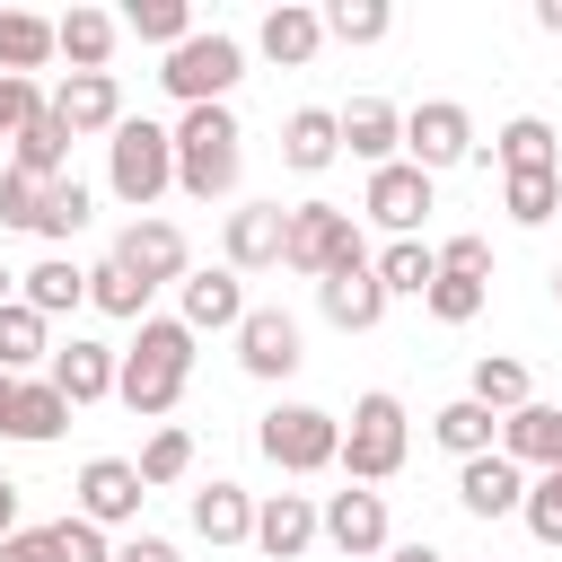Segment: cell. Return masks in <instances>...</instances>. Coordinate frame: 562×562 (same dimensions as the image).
I'll return each instance as SVG.
<instances>
[{
  "label": "cell",
  "instance_id": "obj_1",
  "mask_svg": "<svg viewBox=\"0 0 562 562\" xmlns=\"http://www.w3.org/2000/svg\"><path fill=\"white\" fill-rule=\"evenodd\" d=\"M184 378H193V334L176 316H140V334L114 351V404H132L140 422H158V413H176Z\"/></svg>",
  "mask_w": 562,
  "mask_h": 562
},
{
  "label": "cell",
  "instance_id": "obj_2",
  "mask_svg": "<svg viewBox=\"0 0 562 562\" xmlns=\"http://www.w3.org/2000/svg\"><path fill=\"white\" fill-rule=\"evenodd\" d=\"M167 140H176V193H193V202L237 193L246 132H237V114H228V105H184V114L167 123Z\"/></svg>",
  "mask_w": 562,
  "mask_h": 562
},
{
  "label": "cell",
  "instance_id": "obj_3",
  "mask_svg": "<svg viewBox=\"0 0 562 562\" xmlns=\"http://www.w3.org/2000/svg\"><path fill=\"white\" fill-rule=\"evenodd\" d=\"M105 184H114V202H123V211H140V220H149V202L176 184V140H167V123L123 114V123L105 132Z\"/></svg>",
  "mask_w": 562,
  "mask_h": 562
},
{
  "label": "cell",
  "instance_id": "obj_4",
  "mask_svg": "<svg viewBox=\"0 0 562 562\" xmlns=\"http://www.w3.org/2000/svg\"><path fill=\"white\" fill-rule=\"evenodd\" d=\"M342 263H369V237L342 202H290V228H281V272L299 281H325Z\"/></svg>",
  "mask_w": 562,
  "mask_h": 562
},
{
  "label": "cell",
  "instance_id": "obj_5",
  "mask_svg": "<svg viewBox=\"0 0 562 562\" xmlns=\"http://www.w3.org/2000/svg\"><path fill=\"white\" fill-rule=\"evenodd\" d=\"M404 448H413V422H404V395H386V386H369L360 404H351V422H342V474L351 483H386V474H404Z\"/></svg>",
  "mask_w": 562,
  "mask_h": 562
},
{
  "label": "cell",
  "instance_id": "obj_6",
  "mask_svg": "<svg viewBox=\"0 0 562 562\" xmlns=\"http://www.w3.org/2000/svg\"><path fill=\"white\" fill-rule=\"evenodd\" d=\"M158 79H167V97H176V105H228V88L246 79V44H237V35H220V26H211V35L193 26V35L167 53V70H158Z\"/></svg>",
  "mask_w": 562,
  "mask_h": 562
},
{
  "label": "cell",
  "instance_id": "obj_7",
  "mask_svg": "<svg viewBox=\"0 0 562 562\" xmlns=\"http://www.w3.org/2000/svg\"><path fill=\"white\" fill-rule=\"evenodd\" d=\"M255 448H263L281 474H325V465L342 457V422H334L325 404H272V413L255 422Z\"/></svg>",
  "mask_w": 562,
  "mask_h": 562
},
{
  "label": "cell",
  "instance_id": "obj_8",
  "mask_svg": "<svg viewBox=\"0 0 562 562\" xmlns=\"http://www.w3.org/2000/svg\"><path fill=\"white\" fill-rule=\"evenodd\" d=\"M474 158V114L457 105V97H422L413 114H404V167H422L430 184L448 176V167H465Z\"/></svg>",
  "mask_w": 562,
  "mask_h": 562
},
{
  "label": "cell",
  "instance_id": "obj_9",
  "mask_svg": "<svg viewBox=\"0 0 562 562\" xmlns=\"http://www.w3.org/2000/svg\"><path fill=\"white\" fill-rule=\"evenodd\" d=\"M316 536H325L334 553H351V562H378V553L395 544V527H386V492H369V483H342V492H325V509H316Z\"/></svg>",
  "mask_w": 562,
  "mask_h": 562
},
{
  "label": "cell",
  "instance_id": "obj_10",
  "mask_svg": "<svg viewBox=\"0 0 562 562\" xmlns=\"http://www.w3.org/2000/svg\"><path fill=\"white\" fill-rule=\"evenodd\" d=\"M360 211H369L386 237H422V220L439 211V184H430L422 167H404V158H395V167H378V176H369Z\"/></svg>",
  "mask_w": 562,
  "mask_h": 562
},
{
  "label": "cell",
  "instance_id": "obj_11",
  "mask_svg": "<svg viewBox=\"0 0 562 562\" xmlns=\"http://www.w3.org/2000/svg\"><path fill=\"white\" fill-rule=\"evenodd\" d=\"M114 263H123L140 290H167V281H184V272H193V246H184V228H176V220H132V228L114 237Z\"/></svg>",
  "mask_w": 562,
  "mask_h": 562
},
{
  "label": "cell",
  "instance_id": "obj_12",
  "mask_svg": "<svg viewBox=\"0 0 562 562\" xmlns=\"http://www.w3.org/2000/svg\"><path fill=\"white\" fill-rule=\"evenodd\" d=\"M237 316H246V281L228 272V263H202V272H184L176 281V325L202 342V334H237Z\"/></svg>",
  "mask_w": 562,
  "mask_h": 562
},
{
  "label": "cell",
  "instance_id": "obj_13",
  "mask_svg": "<svg viewBox=\"0 0 562 562\" xmlns=\"http://www.w3.org/2000/svg\"><path fill=\"white\" fill-rule=\"evenodd\" d=\"M299 360H307V351H299V316H290V307H246V316H237V369H246V378L281 386Z\"/></svg>",
  "mask_w": 562,
  "mask_h": 562
},
{
  "label": "cell",
  "instance_id": "obj_14",
  "mask_svg": "<svg viewBox=\"0 0 562 562\" xmlns=\"http://www.w3.org/2000/svg\"><path fill=\"white\" fill-rule=\"evenodd\" d=\"M140 501H149V483L132 474V457H88L79 465V518L88 527H140Z\"/></svg>",
  "mask_w": 562,
  "mask_h": 562
},
{
  "label": "cell",
  "instance_id": "obj_15",
  "mask_svg": "<svg viewBox=\"0 0 562 562\" xmlns=\"http://www.w3.org/2000/svg\"><path fill=\"white\" fill-rule=\"evenodd\" d=\"M281 228H290L281 202H237L228 228H220V263H228L237 281H246V272H272V263H281Z\"/></svg>",
  "mask_w": 562,
  "mask_h": 562
},
{
  "label": "cell",
  "instance_id": "obj_16",
  "mask_svg": "<svg viewBox=\"0 0 562 562\" xmlns=\"http://www.w3.org/2000/svg\"><path fill=\"white\" fill-rule=\"evenodd\" d=\"M44 378H53V395H61L70 413H79V404H105V395H114V342H97V334H70V342H53Z\"/></svg>",
  "mask_w": 562,
  "mask_h": 562
},
{
  "label": "cell",
  "instance_id": "obj_17",
  "mask_svg": "<svg viewBox=\"0 0 562 562\" xmlns=\"http://www.w3.org/2000/svg\"><path fill=\"white\" fill-rule=\"evenodd\" d=\"M44 105L61 114L70 140H88V132H114V123H123V79H114V70H70Z\"/></svg>",
  "mask_w": 562,
  "mask_h": 562
},
{
  "label": "cell",
  "instance_id": "obj_18",
  "mask_svg": "<svg viewBox=\"0 0 562 562\" xmlns=\"http://www.w3.org/2000/svg\"><path fill=\"white\" fill-rule=\"evenodd\" d=\"M70 430V404L53 395V378H9V395H0V439H18V448H53Z\"/></svg>",
  "mask_w": 562,
  "mask_h": 562
},
{
  "label": "cell",
  "instance_id": "obj_19",
  "mask_svg": "<svg viewBox=\"0 0 562 562\" xmlns=\"http://www.w3.org/2000/svg\"><path fill=\"white\" fill-rule=\"evenodd\" d=\"M334 123H342V149H351V158H360L369 176L404 158V105H386V97H351V105H342Z\"/></svg>",
  "mask_w": 562,
  "mask_h": 562
},
{
  "label": "cell",
  "instance_id": "obj_20",
  "mask_svg": "<svg viewBox=\"0 0 562 562\" xmlns=\"http://www.w3.org/2000/svg\"><path fill=\"white\" fill-rule=\"evenodd\" d=\"M474 158H492L501 176H562V140H553L544 114H509V123L492 132V149L474 140Z\"/></svg>",
  "mask_w": 562,
  "mask_h": 562
},
{
  "label": "cell",
  "instance_id": "obj_21",
  "mask_svg": "<svg viewBox=\"0 0 562 562\" xmlns=\"http://www.w3.org/2000/svg\"><path fill=\"white\" fill-rule=\"evenodd\" d=\"M518 474H553L562 465V404H518L501 413V439H492Z\"/></svg>",
  "mask_w": 562,
  "mask_h": 562
},
{
  "label": "cell",
  "instance_id": "obj_22",
  "mask_svg": "<svg viewBox=\"0 0 562 562\" xmlns=\"http://www.w3.org/2000/svg\"><path fill=\"white\" fill-rule=\"evenodd\" d=\"M184 518H193L202 544H255V492L228 483V474H211V483L184 501Z\"/></svg>",
  "mask_w": 562,
  "mask_h": 562
},
{
  "label": "cell",
  "instance_id": "obj_23",
  "mask_svg": "<svg viewBox=\"0 0 562 562\" xmlns=\"http://www.w3.org/2000/svg\"><path fill=\"white\" fill-rule=\"evenodd\" d=\"M316 44H325V18H316L307 0H281V9H263V26H255V53H263L272 70H307Z\"/></svg>",
  "mask_w": 562,
  "mask_h": 562
},
{
  "label": "cell",
  "instance_id": "obj_24",
  "mask_svg": "<svg viewBox=\"0 0 562 562\" xmlns=\"http://www.w3.org/2000/svg\"><path fill=\"white\" fill-rule=\"evenodd\" d=\"M457 501H465V518H518V501H527V474L492 448V457H465L457 465Z\"/></svg>",
  "mask_w": 562,
  "mask_h": 562
},
{
  "label": "cell",
  "instance_id": "obj_25",
  "mask_svg": "<svg viewBox=\"0 0 562 562\" xmlns=\"http://www.w3.org/2000/svg\"><path fill=\"white\" fill-rule=\"evenodd\" d=\"M316 307H325V325L369 334V325L386 316V290H378V272H369V263H342V272H325V281H316Z\"/></svg>",
  "mask_w": 562,
  "mask_h": 562
},
{
  "label": "cell",
  "instance_id": "obj_26",
  "mask_svg": "<svg viewBox=\"0 0 562 562\" xmlns=\"http://www.w3.org/2000/svg\"><path fill=\"white\" fill-rule=\"evenodd\" d=\"M255 544H263L272 562H299V553L316 544V501H307V492H263V501H255Z\"/></svg>",
  "mask_w": 562,
  "mask_h": 562
},
{
  "label": "cell",
  "instance_id": "obj_27",
  "mask_svg": "<svg viewBox=\"0 0 562 562\" xmlns=\"http://www.w3.org/2000/svg\"><path fill=\"white\" fill-rule=\"evenodd\" d=\"M114 44H123V18H114V9H61V18H53V53H61L70 70H105Z\"/></svg>",
  "mask_w": 562,
  "mask_h": 562
},
{
  "label": "cell",
  "instance_id": "obj_28",
  "mask_svg": "<svg viewBox=\"0 0 562 562\" xmlns=\"http://www.w3.org/2000/svg\"><path fill=\"white\" fill-rule=\"evenodd\" d=\"M18 307H35V316L53 325V316L88 307V272H79L70 255H44V263H26V272H18Z\"/></svg>",
  "mask_w": 562,
  "mask_h": 562
},
{
  "label": "cell",
  "instance_id": "obj_29",
  "mask_svg": "<svg viewBox=\"0 0 562 562\" xmlns=\"http://www.w3.org/2000/svg\"><path fill=\"white\" fill-rule=\"evenodd\" d=\"M281 158H290L299 176H325V167L342 158V123H334V105H299V114L281 123Z\"/></svg>",
  "mask_w": 562,
  "mask_h": 562
},
{
  "label": "cell",
  "instance_id": "obj_30",
  "mask_svg": "<svg viewBox=\"0 0 562 562\" xmlns=\"http://www.w3.org/2000/svg\"><path fill=\"white\" fill-rule=\"evenodd\" d=\"M9 167L18 176H35V184H61L70 176V132H61V114L44 105V114H26V132L9 140Z\"/></svg>",
  "mask_w": 562,
  "mask_h": 562
},
{
  "label": "cell",
  "instance_id": "obj_31",
  "mask_svg": "<svg viewBox=\"0 0 562 562\" xmlns=\"http://www.w3.org/2000/svg\"><path fill=\"white\" fill-rule=\"evenodd\" d=\"M369 272H378L386 299H422V290L439 281V246H422V237H386V246L369 255Z\"/></svg>",
  "mask_w": 562,
  "mask_h": 562
},
{
  "label": "cell",
  "instance_id": "obj_32",
  "mask_svg": "<svg viewBox=\"0 0 562 562\" xmlns=\"http://www.w3.org/2000/svg\"><path fill=\"white\" fill-rule=\"evenodd\" d=\"M430 439H439L457 465H465V457H492V439H501V413H483L474 395H457V404H439V413H430Z\"/></svg>",
  "mask_w": 562,
  "mask_h": 562
},
{
  "label": "cell",
  "instance_id": "obj_33",
  "mask_svg": "<svg viewBox=\"0 0 562 562\" xmlns=\"http://www.w3.org/2000/svg\"><path fill=\"white\" fill-rule=\"evenodd\" d=\"M44 61H53V18L0 9V79H35Z\"/></svg>",
  "mask_w": 562,
  "mask_h": 562
},
{
  "label": "cell",
  "instance_id": "obj_34",
  "mask_svg": "<svg viewBox=\"0 0 562 562\" xmlns=\"http://www.w3.org/2000/svg\"><path fill=\"white\" fill-rule=\"evenodd\" d=\"M465 395H474L483 413H518V404H536L527 360H509V351H483V360H474V378H465Z\"/></svg>",
  "mask_w": 562,
  "mask_h": 562
},
{
  "label": "cell",
  "instance_id": "obj_35",
  "mask_svg": "<svg viewBox=\"0 0 562 562\" xmlns=\"http://www.w3.org/2000/svg\"><path fill=\"white\" fill-rule=\"evenodd\" d=\"M35 360H53V325H44L35 307H18V299H9V307H0V369H9V378H26Z\"/></svg>",
  "mask_w": 562,
  "mask_h": 562
},
{
  "label": "cell",
  "instance_id": "obj_36",
  "mask_svg": "<svg viewBox=\"0 0 562 562\" xmlns=\"http://www.w3.org/2000/svg\"><path fill=\"white\" fill-rule=\"evenodd\" d=\"M88 307H97V316H123V325H140V316H149V290H140V281H132L114 255H105V263H88Z\"/></svg>",
  "mask_w": 562,
  "mask_h": 562
},
{
  "label": "cell",
  "instance_id": "obj_37",
  "mask_svg": "<svg viewBox=\"0 0 562 562\" xmlns=\"http://www.w3.org/2000/svg\"><path fill=\"white\" fill-rule=\"evenodd\" d=\"M123 35H140V44H167V53H176V44L193 35V9H184V0H132V9H123Z\"/></svg>",
  "mask_w": 562,
  "mask_h": 562
},
{
  "label": "cell",
  "instance_id": "obj_38",
  "mask_svg": "<svg viewBox=\"0 0 562 562\" xmlns=\"http://www.w3.org/2000/svg\"><path fill=\"white\" fill-rule=\"evenodd\" d=\"M501 211H509L518 228H544V220L562 211V176H501Z\"/></svg>",
  "mask_w": 562,
  "mask_h": 562
},
{
  "label": "cell",
  "instance_id": "obj_39",
  "mask_svg": "<svg viewBox=\"0 0 562 562\" xmlns=\"http://www.w3.org/2000/svg\"><path fill=\"white\" fill-rule=\"evenodd\" d=\"M88 211H97V202H88V184H79V176H61V184H44V220H35V237H44V246H61V237H79V228H88Z\"/></svg>",
  "mask_w": 562,
  "mask_h": 562
},
{
  "label": "cell",
  "instance_id": "obj_40",
  "mask_svg": "<svg viewBox=\"0 0 562 562\" xmlns=\"http://www.w3.org/2000/svg\"><path fill=\"white\" fill-rule=\"evenodd\" d=\"M132 474H140L149 492H167V483H184V474H193V439H184V430H149V448L132 457Z\"/></svg>",
  "mask_w": 562,
  "mask_h": 562
},
{
  "label": "cell",
  "instance_id": "obj_41",
  "mask_svg": "<svg viewBox=\"0 0 562 562\" xmlns=\"http://www.w3.org/2000/svg\"><path fill=\"white\" fill-rule=\"evenodd\" d=\"M316 18H325V35H334V44H378V35L395 26V9H386V0H334V9H316Z\"/></svg>",
  "mask_w": 562,
  "mask_h": 562
},
{
  "label": "cell",
  "instance_id": "obj_42",
  "mask_svg": "<svg viewBox=\"0 0 562 562\" xmlns=\"http://www.w3.org/2000/svg\"><path fill=\"white\" fill-rule=\"evenodd\" d=\"M44 562H114V544H105V527H88V518L70 509V518L44 527Z\"/></svg>",
  "mask_w": 562,
  "mask_h": 562
},
{
  "label": "cell",
  "instance_id": "obj_43",
  "mask_svg": "<svg viewBox=\"0 0 562 562\" xmlns=\"http://www.w3.org/2000/svg\"><path fill=\"white\" fill-rule=\"evenodd\" d=\"M483 299H492V281H457V272H439V281L422 290V307H430L439 325H474V316H483Z\"/></svg>",
  "mask_w": 562,
  "mask_h": 562
},
{
  "label": "cell",
  "instance_id": "obj_44",
  "mask_svg": "<svg viewBox=\"0 0 562 562\" xmlns=\"http://www.w3.org/2000/svg\"><path fill=\"white\" fill-rule=\"evenodd\" d=\"M518 518H527V536H536V544H562V465H553V474H527Z\"/></svg>",
  "mask_w": 562,
  "mask_h": 562
},
{
  "label": "cell",
  "instance_id": "obj_45",
  "mask_svg": "<svg viewBox=\"0 0 562 562\" xmlns=\"http://www.w3.org/2000/svg\"><path fill=\"white\" fill-rule=\"evenodd\" d=\"M35 220H44V184L18 176V167H0V228H26L35 237Z\"/></svg>",
  "mask_w": 562,
  "mask_h": 562
},
{
  "label": "cell",
  "instance_id": "obj_46",
  "mask_svg": "<svg viewBox=\"0 0 562 562\" xmlns=\"http://www.w3.org/2000/svg\"><path fill=\"white\" fill-rule=\"evenodd\" d=\"M439 272H457V281H492V237H474V228L448 237V246H439Z\"/></svg>",
  "mask_w": 562,
  "mask_h": 562
},
{
  "label": "cell",
  "instance_id": "obj_47",
  "mask_svg": "<svg viewBox=\"0 0 562 562\" xmlns=\"http://www.w3.org/2000/svg\"><path fill=\"white\" fill-rule=\"evenodd\" d=\"M26 114H44V88L35 79H0V140H18Z\"/></svg>",
  "mask_w": 562,
  "mask_h": 562
},
{
  "label": "cell",
  "instance_id": "obj_48",
  "mask_svg": "<svg viewBox=\"0 0 562 562\" xmlns=\"http://www.w3.org/2000/svg\"><path fill=\"white\" fill-rule=\"evenodd\" d=\"M114 562H184V553H176L167 536H140V527H132V536L114 544Z\"/></svg>",
  "mask_w": 562,
  "mask_h": 562
},
{
  "label": "cell",
  "instance_id": "obj_49",
  "mask_svg": "<svg viewBox=\"0 0 562 562\" xmlns=\"http://www.w3.org/2000/svg\"><path fill=\"white\" fill-rule=\"evenodd\" d=\"M0 562H44V527H18V536H0Z\"/></svg>",
  "mask_w": 562,
  "mask_h": 562
},
{
  "label": "cell",
  "instance_id": "obj_50",
  "mask_svg": "<svg viewBox=\"0 0 562 562\" xmlns=\"http://www.w3.org/2000/svg\"><path fill=\"white\" fill-rule=\"evenodd\" d=\"M378 562H448V553H439V544H386Z\"/></svg>",
  "mask_w": 562,
  "mask_h": 562
},
{
  "label": "cell",
  "instance_id": "obj_51",
  "mask_svg": "<svg viewBox=\"0 0 562 562\" xmlns=\"http://www.w3.org/2000/svg\"><path fill=\"white\" fill-rule=\"evenodd\" d=\"M0 536H18V483L0 474Z\"/></svg>",
  "mask_w": 562,
  "mask_h": 562
},
{
  "label": "cell",
  "instance_id": "obj_52",
  "mask_svg": "<svg viewBox=\"0 0 562 562\" xmlns=\"http://www.w3.org/2000/svg\"><path fill=\"white\" fill-rule=\"evenodd\" d=\"M536 26H544V35H562V0H536Z\"/></svg>",
  "mask_w": 562,
  "mask_h": 562
},
{
  "label": "cell",
  "instance_id": "obj_53",
  "mask_svg": "<svg viewBox=\"0 0 562 562\" xmlns=\"http://www.w3.org/2000/svg\"><path fill=\"white\" fill-rule=\"evenodd\" d=\"M9 299H18V272H9V263H0V307H9Z\"/></svg>",
  "mask_w": 562,
  "mask_h": 562
},
{
  "label": "cell",
  "instance_id": "obj_54",
  "mask_svg": "<svg viewBox=\"0 0 562 562\" xmlns=\"http://www.w3.org/2000/svg\"><path fill=\"white\" fill-rule=\"evenodd\" d=\"M553 299H562V263H553Z\"/></svg>",
  "mask_w": 562,
  "mask_h": 562
},
{
  "label": "cell",
  "instance_id": "obj_55",
  "mask_svg": "<svg viewBox=\"0 0 562 562\" xmlns=\"http://www.w3.org/2000/svg\"><path fill=\"white\" fill-rule=\"evenodd\" d=\"M0 395H9V369H0Z\"/></svg>",
  "mask_w": 562,
  "mask_h": 562
}]
</instances>
